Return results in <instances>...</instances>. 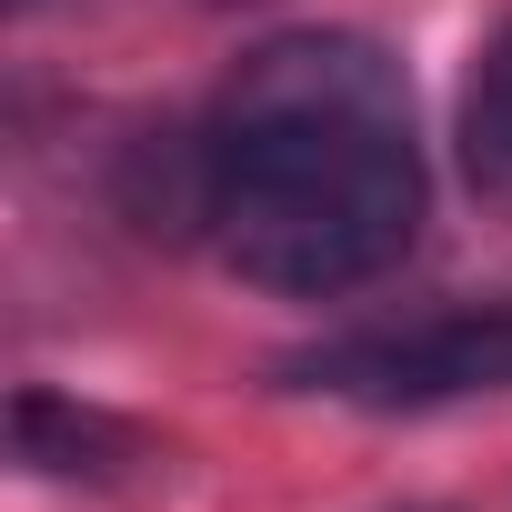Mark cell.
I'll return each instance as SVG.
<instances>
[{"label": "cell", "instance_id": "7a4b0ae2", "mask_svg": "<svg viewBox=\"0 0 512 512\" xmlns=\"http://www.w3.org/2000/svg\"><path fill=\"white\" fill-rule=\"evenodd\" d=\"M322 392L352 402H452V392H502L512 382V312H472V322H432V332H382V342H342L322 362H302Z\"/></svg>", "mask_w": 512, "mask_h": 512}, {"label": "cell", "instance_id": "6da1fadb", "mask_svg": "<svg viewBox=\"0 0 512 512\" xmlns=\"http://www.w3.org/2000/svg\"><path fill=\"white\" fill-rule=\"evenodd\" d=\"M201 221L241 282L352 292L422 231V161L402 81L372 41L302 31L251 51L201 131Z\"/></svg>", "mask_w": 512, "mask_h": 512}, {"label": "cell", "instance_id": "3957f363", "mask_svg": "<svg viewBox=\"0 0 512 512\" xmlns=\"http://www.w3.org/2000/svg\"><path fill=\"white\" fill-rule=\"evenodd\" d=\"M462 171H472V191L512 201V31L482 51V71L462 91Z\"/></svg>", "mask_w": 512, "mask_h": 512}]
</instances>
